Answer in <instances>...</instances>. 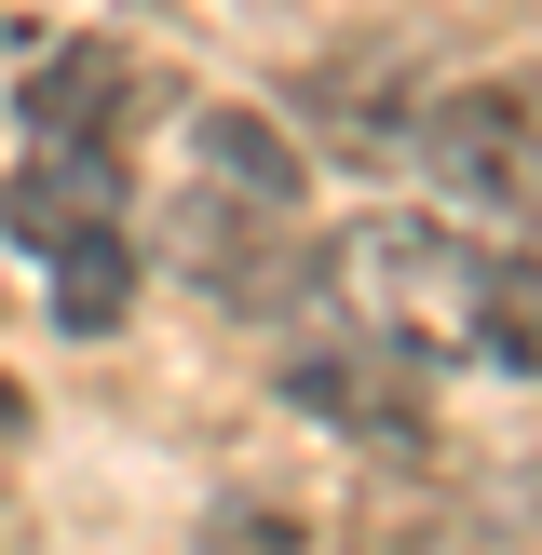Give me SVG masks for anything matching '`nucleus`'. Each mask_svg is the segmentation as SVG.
<instances>
[{
  "instance_id": "9",
  "label": "nucleus",
  "mask_w": 542,
  "mask_h": 555,
  "mask_svg": "<svg viewBox=\"0 0 542 555\" xmlns=\"http://www.w3.org/2000/svg\"><path fill=\"white\" fill-rule=\"evenodd\" d=\"M475 366L542 379V258H515V244H488V285H475Z\"/></svg>"
},
{
  "instance_id": "7",
  "label": "nucleus",
  "mask_w": 542,
  "mask_h": 555,
  "mask_svg": "<svg viewBox=\"0 0 542 555\" xmlns=\"http://www.w3.org/2000/svg\"><path fill=\"white\" fill-rule=\"evenodd\" d=\"M122 204H136V177H122V150H27L14 163V190H0V217H14L27 244H95V231H122Z\"/></svg>"
},
{
  "instance_id": "12",
  "label": "nucleus",
  "mask_w": 542,
  "mask_h": 555,
  "mask_svg": "<svg viewBox=\"0 0 542 555\" xmlns=\"http://www.w3.org/2000/svg\"><path fill=\"white\" fill-rule=\"evenodd\" d=\"M14 421H27V393H14V379H0V434H14Z\"/></svg>"
},
{
  "instance_id": "10",
  "label": "nucleus",
  "mask_w": 542,
  "mask_h": 555,
  "mask_svg": "<svg viewBox=\"0 0 542 555\" xmlns=\"http://www.w3.org/2000/svg\"><path fill=\"white\" fill-rule=\"evenodd\" d=\"M41 271H54L41 298H54V325H68V339H108V325L136 312V244H122V231H95V244H54Z\"/></svg>"
},
{
  "instance_id": "11",
  "label": "nucleus",
  "mask_w": 542,
  "mask_h": 555,
  "mask_svg": "<svg viewBox=\"0 0 542 555\" xmlns=\"http://www.w3.org/2000/svg\"><path fill=\"white\" fill-rule=\"evenodd\" d=\"M190 555H298V515H271V502H204Z\"/></svg>"
},
{
  "instance_id": "5",
  "label": "nucleus",
  "mask_w": 542,
  "mask_h": 555,
  "mask_svg": "<svg viewBox=\"0 0 542 555\" xmlns=\"http://www.w3.org/2000/svg\"><path fill=\"white\" fill-rule=\"evenodd\" d=\"M163 258H177L204 298H231V312L312 298V285L285 271V217H244V204H217V190H177V217H163Z\"/></svg>"
},
{
  "instance_id": "4",
  "label": "nucleus",
  "mask_w": 542,
  "mask_h": 555,
  "mask_svg": "<svg viewBox=\"0 0 542 555\" xmlns=\"http://www.w3.org/2000/svg\"><path fill=\"white\" fill-rule=\"evenodd\" d=\"M285 406L325 434H421V366L366 325H325V339L285 352Z\"/></svg>"
},
{
  "instance_id": "1",
  "label": "nucleus",
  "mask_w": 542,
  "mask_h": 555,
  "mask_svg": "<svg viewBox=\"0 0 542 555\" xmlns=\"http://www.w3.org/2000/svg\"><path fill=\"white\" fill-rule=\"evenodd\" d=\"M475 285H488V244L448 217H352L312 258V298H339V325L393 339L406 366H475Z\"/></svg>"
},
{
  "instance_id": "6",
  "label": "nucleus",
  "mask_w": 542,
  "mask_h": 555,
  "mask_svg": "<svg viewBox=\"0 0 542 555\" xmlns=\"http://www.w3.org/2000/svg\"><path fill=\"white\" fill-rule=\"evenodd\" d=\"M190 190H217V204H244V217H298L312 204V150H298L285 122H258V108H204V122H190Z\"/></svg>"
},
{
  "instance_id": "3",
  "label": "nucleus",
  "mask_w": 542,
  "mask_h": 555,
  "mask_svg": "<svg viewBox=\"0 0 542 555\" xmlns=\"http://www.w3.org/2000/svg\"><path fill=\"white\" fill-rule=\"evenodd\" d=\"M136 108H150V68H136L122 41H54L41 68L14 81V122L27 150H122Z\"/></svg>"
},
{
  "instance_id": "8",
  "label": "nucleus",
  "mask_w": 542,
  "mask_h": 555,
  "mask_svg": "<svg viewBox=\"0 0 542 555\" xmlns=\"http://www.w3.org/2000/svg\"><path fill=\"white\" fill-rule=\"evenodd\" d=\"M298 122L325 135V150H406V135H421V81L393 68V54H325L312 81H298Z\"/></svg>"
},
{
  "instance_id": "2",
  "label": "nucleus",
  "mask_w": 542,
  "mask_h": 555,
  "mask_svg": "<svg viewBox=\"0 0 542 555\" xmlns=\"http://www.w3.org/2000/svg\"><path fill=\"white\" fill-rule=\"evenodd\" d=\"M421 177L448 217H488V231H542V95L529 81H461V95H421Z\"/></svg>"
}]
</instances>
